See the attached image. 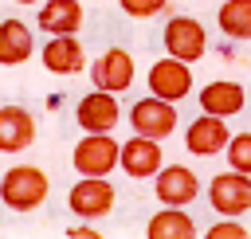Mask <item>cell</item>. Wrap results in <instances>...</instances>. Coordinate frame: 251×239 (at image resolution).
<instances>
[{
	"label": "cell",
	"mask_w": 251,
	"mask_h": 239,
	"mask_svg": "<svg viewBox=\"0 0 251 239\" xmlns=\"http://www.w3.org/2000/svg\"><path fill=\"white\" fill-rule=\"evenodd\" d=\"M51 192V180L43 168L35 165H12L4 176H0V204L12 208V212H31L47 200Z\"/></svg>",
	"instance_id": "obj_1"
},
{
	"label": "cell",
	"mask_w": 251,
	"mask_h": 239,
	"mask_svg": "<svg viewBox=\"0 0 251 239\" xmlns=\"http://www.w3.org/2000/svg\"><path fill=\"white\" fill-rule=\"evenodd\" d=\"M118 161H122V145L110 133H86L71 153V165L78 168V176H110Z\"/></svg>",
	"instance_id": "obj_2"
},
{
	"label": "cell",
	"mask_w": 251,
	"mask_h": 239,
	"mask_svg": "<svg viewBox=\"0 0 251 239\" xmlns=\"http://www.w3.org/2000/svg\"><path fill=\"white\" fill-rule=\"evenodd\" d=\"M208 204L220 212V215H243L251 208V172H239V168H227L220 176L208 180Z\"/></svg>",
	"instance_id": "obj_3"
},
{
	"label": "cell",
	"mask_w": 251,
	"mask_h": 239,
	"mask_svg": "<svg viewBox=\"0 0 251 239\" xmlns=\"http://www.w3.org/2000/svg\"><path fill=\"white\" fill-rule=\"evenodd\" d=\"M161 39H165V55H176V59H184V63H196V59H204V51H208V31H204V24L192 20V16H173V20L165 24Z\"/></svg>",
	"instance_id": "obj_4"
},
{
	"label": "cell",
	"mask_w": 251,
	"mask_h": 239,
	"mask_svg": "<svg viewBox=\"0 0 251 239\" xmlns=\"http://www.w3.org/2000/svg\"><path fill=\"white\" fill-rule=\"evenodd\" d=\"M145 82H149V94L169 98V102H180V98L192 94V63H184L176 55H165V59H157L149 67Z\"/></svg>",
	"instance_id": "obj_5"
},
{
	"label": "cell",
	"mask_w": 251,
	"mask_h": 239,
	"mask_svg": "<svg viewBox=\"0 0 251 239\" xmlns=\"http://www.w3.org/2000/svg\"><path fill=\"white\" fill-rule=\"evenodd\" d=\"M129 125H133V133H145V137L165 141V137L176 129V102L157 98V94L137 98V102L129 106Z\"/></svg>",
	"instance_id": "obj_6"
},
{
	"label": "cell",
	"mask_w": 251,
	"mask_h": 239,
	"mask_svg": "<svg viewBox=\"0 0 251 239\" xmlns=\"http://www.w3.org/2000/svg\"><path fill=\"white\" fill-rule=\"evenodd\" d=\"M67 208L78 219H102L114 212V184L106 176H78V184L67 192Z\"/></svg>",
	"instance_id": "obj_7"
},
{
	"label": "cell",
	"mask_w": 251,
	"mask_h": 239,
	"mask_svg": "<svg viewBox=\"0 0 251 239\" xmlns=\"http://www.w3.org/2000/svg\"><path fill=\"white\" fill-rule=\"evenodd\" d=\"M90 82L98 90H110V94H122L133 86V55L126 47H110L102 51L94 63H90Z\"/></svg>",
	"instance_id": "obj_8"
},
{
	"label": "cell",
	"mask_w": 251,
	"mask_h": 239,
	"mask_svg": "<svg viewBox=\"0 0 251 239\" xmlns=\"http://www.w3.org/2000/svg\"><path fill=\"white\" fill-rule=\"evenodd\" d=\"M118 118H122L118 98L110 90H98V86L86 98H78V106H75V121L86 133H110V129H118Z\"/></svg>",
	"instance_id": "obj_9"
},
{
	"label": "cell",
	"mask_w": 251,
	"mask_h": 239,
	"mask_svg": "<svg viewBox=\"0 0 251 239\" xmlns=\"http://www.w3.org/2000/svg\"><path fill=\"white\" fill-rule=\"evenodd\" d=\"M227 141H231V129H227V118L220 114H200L184 129V149L192 157H216L227 149Z\"/></svg>",
	"instance_id": "obj_10"
},
{
	"label": "cell",
	"mask_w": 251,
	"mask_h": 239,
	"mask_svg": "<svg viewBox=\"0 0 251 239\" xmlns=\"http://www.w3.org/2000/svg\"><path fill=\"white\" fill-rule=\"evenodd\" d=\"M153 192L161 204H173V208H188L196 196H200V176L188 168V165H161V172L153 176Z\"/></svg>",
	"instance_id": "obj_11"
},
{
	"label": "cell",
	"mask_w": 251,
	"mask_h": 239,
	"mask_svg": "<svg viewBox=\"0 0 251 239\" xmlns=\"http://www.w3.org/2000/svg\"><path fill=\"white\" fill-rule=\"evenodd\" d=\"M161 141L157 137H145V133H133L129 141H122V161L118 168L133 180H145V176H157L161 172Z\"/></svg>",
	"instance_id": "obj_12"
},
{
	"label": "cell",
	"mask_w": 251,
	"mask_h": 239,
	"mask_svg": "<svg viewBox=\"0 0 251 239\" xmlns=\"http://www.w3.org/2000/svg\"><path fill=\"white\" fill-rule=\"evenodd\" d=\"M39 59H43V67L51 74H78L86 67V51H82V43L75 35H51L43 43Z\"/></svg>",
	"instance_id": "obj_13"
},
{
	"label": "cell",
	"mask_w": 251,
	"mask_h": 239,
	"mask_svg": "<svg viewBox=\"0 0 251 239\" xmlns=\"http://www.w3.org/2000/svg\"><path fill=\"white\" fill-rule=\"evenodd\" d=\"M35 141V118L24 106H0V153H24Z\"/></svg>",
	"instance_id": "obj_14"
},
{
	"label": "cell",
	"mask_w": 251,
	"mask_h": 239,
	"mask_svg": "<svg viewBox=\"0 0 251 239\" xmlns=\"http://www.w3.org/2000/svg\"><path fill=\"white\" fill-rule=\"evenodd\" d=\"M200 110L204 114H220V118H231V114H239L243 110V102H247V90L239 86V82H231V78H216V82H208V86H200Z\"/></svg>",
	"instance_id": "obj_15"
},
{
	"label": "cell",
	"mask_w": 251,
	"mask_h": 239,
	"mask_svg": "<svg viewBox=\"0 0 251 239\" xmlns=\"http://www.w3.org/2000/svg\"><path fill=\"white\" fill-rule=\"evenodd\" d=\"M35 24L47 35H75L82 27V4L78 0H43Z\"/></svg>",
	"instance_id": "obj_16"
},
{
	"label": "cell",
	"mask_w": 251,
	"mask_h": 239,
	"mask_svg": "<svg viewBox=\"0 0 251 239\" xmlns=\"http://www.w3.org/2000/svg\"><path fill=\"white\" fill-rule=\"evenodd\" d=\"M35 51V35L24 20H0V67H20Z\"/></svg>",
	"instance_id": "obj_17"
},
{
	"label": "cell",
	"mask_w": 251,
	"mask_h": 239,
	"mask_svg": "<svg viewBox=\"0 0 251 239\" xmlns=\"http://www.w3.org/2000/svg\"><path fill=\"white\" fill-rule=\"evenodd\" d=\"M145 235H149V239H192V235H196V223H192V215H188L184 208L165 204V208L145 223Z\"/></svg>",
	"instance_id": "obj_18"
},
{
	"label": "cell",
	"mask_w": 251,
	"mask_h": 239,
	"mask_svg": "<svg viewBox=\"0 0 251 239\" xmlns=\"http://www.w3.org/2000/svg\"><path fill=\"white\" fill-rule=\"evenodd\" d=\"M216 24H220V31H224L227 39H235V43L251 39V0H224L220 12H216Z\"/></svg>",
	"instance_id": "obj_19"
},
{
	"label": "cell",
	"mask_w": 251,
	"mask_h": 239,
	"mask_svg": "<svg viewBox=\"0 0 251 239\" xmlns=\"http://www.w3.org/2000/svg\"><path fill=\"white\" fill-rule=\"evenodd\" d=\"M227 168H239V172H251V133H235L227 141Z\"/></svg>",
	"instance_id": "obj_20"
},
{
	"label": "cell",
	"mask_w": 251,
	"mask_h": 239,
	"mask_svg": "<svg viewBox=\"0 0 251 239\" xmlns=\"http://www.w3.org/2000/svg\"><path fill=\"white\" fill-rule=\"evenodd\" d=\"M118 4H122V12H126V16H133V20H149V16L165 12V4H169V0H118Z\"/></svg>",
	"instance_id": "obj_21"
},
{
	"label": "cell",
	"mask_w": 251,
	"mask_h": 239,
	"mask_svg": "<svg viewBox=\"0 0 251 239\" xmlns=\"http://www.w3.org/2000/svg\"><path fill=\"white\" fill-rule=\"evenodd\" d=\"M208 239H247V227L243 223H231V215L224 223H212L208 227Z\"/></svg>",
	"instance_id": "obj_22"
},
{
	"label": "cell",
	"mask_w": 251,
	"mask_h": 239,
	"mask_svg": "<svg viewBox=\"0 0 251 239\" xmlns=\"http://www.w3.org/2000/svg\"><path fill=\"white\" fill-rule=\"evenodd\" d=\"M67 235H71V239H98L94 227H67Z\"/></svg>",
	"instance_id": "obj_23"
},
{
	"label": "cell",
	"mask_w": 251,
	"mask_h": 239,
	"mask_svg": "<svg viewBox=\"0 0 251 239\" xmlns=\"http://www.w3.org/2000/svg\"><path fill=\"white\" fill-rule=\"evenodd\" d=\"M16 4H43V0H16Z\"/></svg>",
	"instance_id": "obj_24"
},
{
	"label": "cell",
	"mask_w": 251,
	"mask_h": 239,
	"mask_svg": "<svg viewBox=\"0 0 251 239\" xmlns=\"http://www.w3.org/2000/svg\"><path fill=\"white\" fill-rule=\"evenodd\" d=\"M247 94H251V90H247Z\"/></svg>",
	"instance_id": "obj_25"
}]
</instances>
